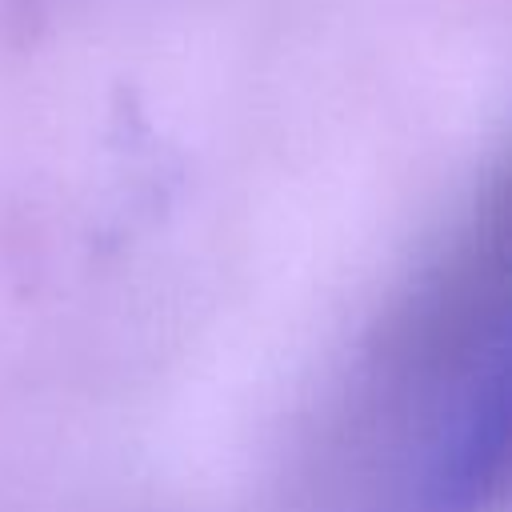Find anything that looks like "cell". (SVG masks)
I'll return each mask as SVG.
<instances>
[{
  "label": "cell",
  "instance_id": "1",
  "mask_svg": "<svg viewBox=\"0 0 512 512\" xmlns=\"http://www.w3.org/2000/svg\"><path fill=\"white\" fill-rule=\"evenodd\" d=\"M472 224L404 332L396 512H484L504 476V240Z\"/></svg>",
  "mask_w": 512,
  "mask_h": 512
}]
</instances>
